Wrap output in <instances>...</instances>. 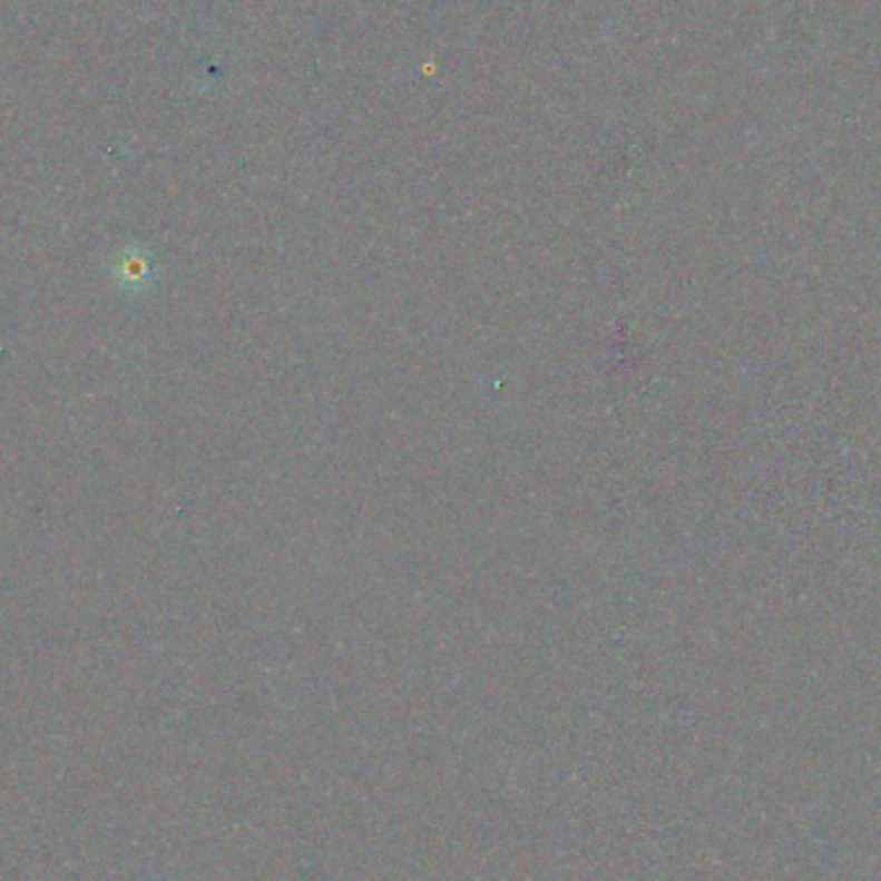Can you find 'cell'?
<instances>
[{"label": "cell", "instance_id": "6da1fadb", "mask_svg": "<svg viewBox=\"0 0 881 881\" xmlns=\"http://www.w3.org/2000/svg\"><path fill=\"white\" fill-rule=\"evenodd\" d=\"M117 278L121 286H131V284L143 286L147 278H150V263H147V255L139 248L121 253Z\"/></svg>", "mask_w": 881, "mask_h": 881}]
</instances>
